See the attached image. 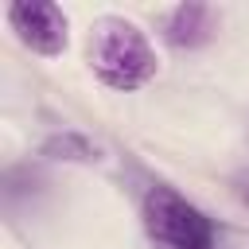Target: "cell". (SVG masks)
Returning a JSON list of instances; mask_svg holds the SVG:
<instances>
[{
  "label": "cell",
  "mask_w": 249,
  "mask_h": 249,
  "mask_svg": "<svg viewBox=\"0 0 249 249\" xmlns=\"http://www.w3.org/2000/svg\"><path fill=\"white\" fill-rule=\"evenodd\" d=\"M89 66H93V74L109 89L132 93V89H144L156 78L160 58H156L152 39L132 19H124V16H101L89 27Z\"/></svg>",
  "instance_id": "obj_1"
},
{
  "label": "cell",
  "mask_w": 249,
  "mask_h": 249,
  "mask_svg": "<svg viewBox=\"0 0 249 249\" xmlns=\"http://www.w3.org/2000/svg\"><path fill=\"white\" fill-rule=\"evenodd\" d=\"M144 230L160 249H214V222L175 187L156 183L140 206Z\"/></svg>",
  "instance_id": "obj_2"
},
{
  "label": "cell",
  "mask_w": 249,
  "mask_h": 249,
  "mask_svg": "<svg viewBox=\"0 0 249 249\" xmlns=\"http://www.w3.org/2000/svg\"><path fill=\"white\" fill-rule=\"evenodd\" d=\"M8 27L16 31V39L27 51H35L43 58H58L70 43V35H66L70 23H66L62 8L51 4V0H16V4H8Z\"/></svg>",
  "instance_id": "obj_3"
},
{
  "label": "cell",
  "mask_w": 249,
  "mask_h": 249,
  "mask_svg": "<svg viewBox=\"0 0 249 249\" xmlns=\"http://www.w3.org/2000/svg\"><path fill=\"white\" fill-rule=\"evenodd\" d=\"M214 23H218V16H214L210 4H179V8L167 12V19H163V35H167L171 47H179V51H195V47L210 43Z\"/></svg>",
  "instance_id": "obj_4"
},
{
  "label": "cell",
  "mask_w": 249,
  "mask_h": 249,
  "mask_svg": "<svg viewBox=\"0 0 249 249\" xmlns=\"http://www.w3.org/2000/svg\"><path fill=\"white\" fill-rule=\"evenodd\" d=\"M47 152H66V160H93L97 156V148H89L82 136H54V140H47Z\"/></svg>",
  "instance_id": "obj_5"
}]
</instances>
